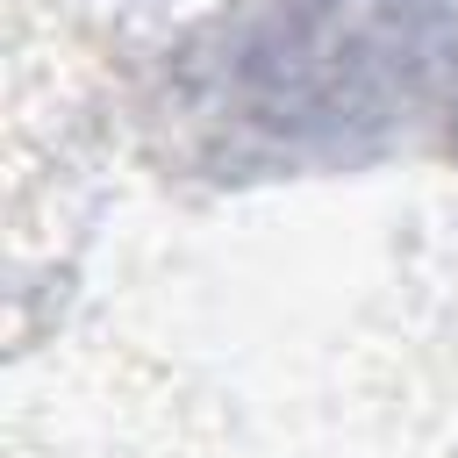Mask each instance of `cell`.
Here are the masks:
<instances>
[{"instance_id": "obj_1", "label": "cell", "mask_w": 458, "mask_h": 458, "mask_svg": "<svg viewBox=\"0 0 458 458\" xmlns=\"http://www.w3.org/2000/svg\"><path fill=\"white\" fill-rule=\"evenodd\" d=\"M451 0H250L186 57L193 114L258 157H351L415 107Z\"/></svg>"}]
</instances>
